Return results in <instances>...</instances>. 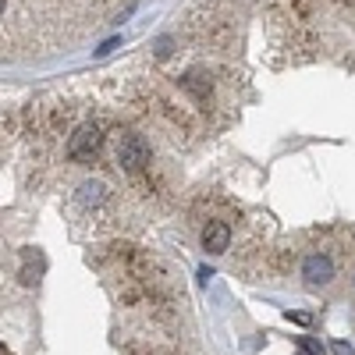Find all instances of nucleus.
<instances>
[{"label":"nucleus","instance_id":"13","mask_svg":"<svg viewBox=\"0 0 355 355\" xmlns=\"http://www.w3.org/2000/svg\"><path fill=\"white\" fill-rule=\"evenodd\" d=\"M0 11H4V0H0Z\"/></svg>","mask_w":355,"mask_h":355},{"label":"nucleus","instance_id":"11","mask_svg":"<svg viewBox=\"0 0 355 355\" xmlns=\"http://www.w3.org/2000/svg\"><path fill=\"white\" fill-rule=\"evenodd\" d=\"M157 53L167 57V53H171V40H160V43H157Z\"/></svg>","mask_w":355,"mask_h":355},{"label":"nucleus","instance_id":"7","mask_svg":"<svg viewBox=\"0 0 355 355\" xmlns=\"http://www.w3.org/2000/svg\"><path fill=\"white\" fill-rule=\"evenodd\" d=\"M299 348H302V355H327L323 341H316V338H309V334H302V338H299Z\"/></svg>","mask_w":355,"mask_h":355},{"label":"nucleus","instance_id":"1","mask_svg":"<svg viewBox=\"0 0 355 355\" xmlns=\"http://www.w3.org/2000/svg\"><path fill=\"white\" fill-rule=\"evenodd\" d=\"M100 146H103L100 125H82V128H75V135L68 139V157L78 160V164H89V160L100 153Z\"/></svg>","mask_w":355,"mask_h":355},{"label":"nucleus","instance_id":"12","mask_svg":"<svg viewBox=\"0 0 355 355\" xmlns=\"http://www.w3.org/2000/svg\"><path fill=\"white\" fill-rule=\"evenodd\" d=\"M114 46H117V40H107V43H103V46H100V57H103V53H110V50H114Z\"/></svg>","mask_w":355,"mask_h":355},{"label":"nucleus","instance_id":"4","mask_svg":"<svg viewBox=\"0 0 355 355\" xmlns=\"http://www.w3.org/2000/svg\"><path fill=\"white\" fill-rule=\"evenodd\" d=\"M302 274H306L309 284H327V281L334 277V263H331L327 256H309V259L302 263Z\"/></svg>","mask_w":355,"mask_h":355},{"label":"nucleus","instance_id":"2","mask_svg":"<svg viewBox=\"0 0 355 355\" xmlns=\"http://www.w3.org/2000/svg\"><path fill=\"white\" fill-rule=\"evenodd\" d=\"M117 164H121L125 171L139 174L146 164H150V146H146L139 135H125L121 142H117Z\"/></svg>","mask_w":355,"mask_h":355},{"label":"nucleus","instance_id":"8","mask_svg":"<svg viewBox=\"0 0 355 355\" xmlns=\"http://www.w3.org/2000/svg\"><path fill=\"white\" fill-rule=\"evenodd\" d=\"M40 270H43V263L33 266V256H28V263L21 266V284H36L40 281Z\"/></svg>","mask_w":355,"mask_h":355},{"label":"nucleus","instance_id":"10","mask_svg":"<svg viewBox=\"0 0 355 355\" xmlns=\"http://www.w3.org/2000/svg\"><path fill=\"white\" fill-rule=\"evenodd\" d=\"M334 355H352V345L348 341H334Z\"/></svg>","mask_w":355,"mask_h":355},{"label":"nucleus","instance_id":"6","mask_svg":"<svg viewBox=\"0 0 355 355\" xmlns=\"http://www.w3.org/2000/svg\"><path fill=\"white\" fill-rule=\"evenodd\" d=\"M107 199V185L103 182H85L82 189H78V202L82 206H100Z\"/></svg>","mask_w":355,"mask_h":355},{"label":"nucleus","instance_id":"3","mask_svg":"<svg viewBox=\"0 0 355 355\" xmlns=\"http://www.w3.org/2000/svg\"><path fill=\"white\" fill-rule=\"evenodd\" d=\"M202 249L214 252V256L227 252L231 249V227L224 220H210V224L202 227Z\"/></svg>","mask_w":355,"mask_h":355},{"label":"nucleus","instance_id":"5","mask_svg":"<svg viewBox=\"0 0 355 355\" xmlns=\"http://www.w3.org/2000/svg\"><path fill=\"white\" fill-rule=\"evenodd\" d=\"M178 85H182L185 93H189L196 103H202V107H206V100H210V78H206V75H199V71H189V75H182V78H178Z\"/></svg>","mask_w":355,"mask_h":355},{"label":"nucleus","instance_id":"9","mask_svg":"<svg viewBox=\"0 0 355 355\" xmlns=\"http://www.w3.org/2000/svg\"><path fill=\"white\" fill-rule=\"evenodd\" d=\"M291 323H299V327H309V323H313V316L309 313H284Z\"/></svg>","mask_w":355,"mask_h":355}]
</instances>
